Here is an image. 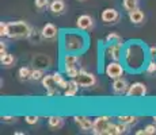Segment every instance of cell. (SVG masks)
<instances>
[{
    "label": "cell",
    "mask_w": 156,
    "mask_h": 135,
    "mask_svg": "<svg viewBox=\"0 0 156 135\" xmlns=\"http://www.w3.org/2000/svg\"><path fill=\"white\" fill-rule=\"evenodd\" d=\"M148 49L141 41H130L125 45L122 61L125 68L132 73H140L147 66L148 58Z\"/></svg>",
    "instance_id": "6da1fadb"
},
{
    "label": "cell",
    "mask_w": 156,
    "mask_h": 135,
    "mask_svg": "<svg viewBox=\"0 0 156 135\" xmlns=\"http://www.w3.org/2000/svg\"><path fill=\"white\" fill-rule=\"evenodd\" d=\"M88 47V37L83 30H65L61 34V49L64 53L82 54Z\"/></svg>",
    "instance_id": "7a4b0ae2"
},
{
    "label": "cell",
    "mask_w": 156,
    "mask_h": 135,
    "mask_svg": "<svg viewBox=\"0 0 156 135\" xmlns=\"http://www.w3.org/2000/svg\"><path fill=\"white\" fill-rule=\"evenodd\" d=\"M33 35V27L25 20L8 22V37L12 39L19 38H30Z\"/></svg>",
    "instance_id": "3957f363"
},
{
    "label": "cell",
    "mask_w": 156,
    "mask_h": 135,
    "mask_svg": "<svg viewBox=\"0 0 156 135\" xmlns=\"http://www.w3.org/2000/svg\"><path fill=\"white\" fill-rule=\"evenodd\" d=\"M124 47L125 43L122 41L107 43L106 49H105V54H106V57L110 58V61H121L122 54H124Z\"/></svg>",
    "instance_id": "277c9868"
},
{
    "label": "cell",
    "mask_w": 156,
    "mask_h": 135,
    "mask_svg": "<svg viewBox=\"0 0 156 135\" xmlns=\"http://www.w3.org/2000/svg\"><path fill=\"white\" fill-rule=\"evenodd\" d=\"M125 69L126 68H125V65H122L121 61H110L105 68V73H106V76L109 79L115 80L124 76Z\"/></svg>",
    "instance_id": "5b68a950"
},
{
    "label": "cell",
    "mask_w": 156,
    "mask_h": 135,
    "mask_svg": "<svg viewBox=\"0 0 156 135\" xmlns=\"http://www.w3.org/2000/svg\"><path fill=\"white\" fill-rule=\"evenodd\" d=\"M110 124H112V116H107V115L98 116V118L94 119L91 133L95 135H103V134H106Z\"/></svg>",
    "instance_id": "8992f818"
},
{
    "label": "cell",
    "mask_w": 156,
    "mask_h": 135,
    "mask_svg": "<svg viewBox=\"0 0 156 135\" xmlns=\"http://www.w3.org/2000/svg\"><path fill=\"white\" fill-rule=\"evenodd\" d=\"M75 80H76V83L82 88H92V86L97 85V77H95V74L86 72V70H80Z\"/></svg>",
    "instance_id": "52a82bcc"
},
{
    "label": "cell",
    "mask_w": 156,
    "mask_h": 135,
    "mask_svg": "<svg viewBox=\"0 0 156 135\" xmlns=\"http://www.w3.org/2000/svg\"><path fill=\"white\" fill-rule=\"evenodd\" d=\"M41 81H42V86L46 89L48 97H53V96L58 95V88L60 86H58V84L56 83L53 74H45L44 79Z\"/></svg>",
    "instance_id": "ba28073f"
},
{
    "label": "cell",
    "mask_w": 156,
    "mask_h": 135,
    "mask_svg": "<svg viewBox=\"0 0 156 135\" xmlns=\"http://www.w3.org/2000/svg\"><path fill=\"white\" fill-rule=\"evenodd\" d=\"M126 96L130 99H141L147 96V85L144 83H133L129 85V89L126 92Z\"/></svg>",
    "instance_id": "9c48e42d"
},
{
    "label": "cell",
    "mask_w": 156,
    "mask_h": 135,
    "mask_svg": "<svg viewBox=\"0 0 156 135\" xmlns=\"http://www.w3.org/2000/svg\"><path fill=\"white\" fill-rule=\"evenodd\" d=\"M119 18L121 15L115 8H105L101 14V19L105 25H114L119 20Z\"/></svg>",
    "instance_id": "30bf717a"
},
{
    "label": "cell",
    "mask_w": 156,
    "mask_h": 135,
    "mask_svg": "<svg viewBox=\"0 0 156 135\" xmlns=\"http://www.w3.org/2000/svg\"><path fill=\"white\" fill-rule=\"evenodd\" d=\"M80 62V57L79 54H75V53H64L62 56V69L68 70V69H72V68H77Z\"/></svg>",
    "instance_id": "8fae6325"
},
{
    "label": "cell",
    "mask_w": 156,
    "mask_h": 135,
    "mask_svg": "<svg viewBox=\"0 0 156 135\" xmlns=\"http://www.w3.org/2000/svg\"><path fill=\"white\" fill-rule=\"evenodd\" d=\"M60 32H58V29L53 25V23H46L42 30H41V37L44 39H48V41H53L56 38H58Z\"/></svg>",
    "instance_id": "7c38bea8"
},
{
    "label": "cell",
    "mask_w": 156,
    "mask_h": 135,
    "mask_svg": "<svg viewBox=\"0 0 156 135\" xmlns=\"http://www.w3.org/2000/svg\"><path fill=\"white\" fill-rule=\"evenodd\" d=\"M73 122L76 123V126L80 128L82 131H91L92 130V124L94 120L90 119L88 116H83V115H75L73 116Z\"/></svg>",
    "instance_id": "4fadbf2b"
},
{
    "label": "cell",
    "mask_w": 156,
    "mask_h": 135,
    "mask_svg": "<svg viewBox=\"0 0 156 135\" xmlns=\"http://www.w3.org/2000/svg\"><path fill=\"white\" fill-rule=\"evenodd\" d=\"M76 26H77V29L83 30V31H90L94 27V19H92V16H90L87 14L80 15L76 20Z\"/></svg>",
    "instance_id": "5bb4252c"
},
{
    "label": "cell",
    "mask_w": 156,
    "mask_h": 135,
    "mask_svg": "<svg viewBox=\"0 0 156 135\" xmlns=\"http://www.w3.org/2000/svg\"><path fill=\"white\" fill-rule=\"evenodd\" d=\"M113 92L117 95H126L128 89H129V84L128 81L125 79H122V77H119V79H115L113 83Z\"/></svg>",
    "instance_id": "9a60e30c"
},
{
    "label": "cell",
    "mask_w": 156,
    "mask_h": 135,
    "mask_svg": "<svg viewBox=\"0 0 156 135\" xmlns=\"http://www.w3.org/2000/svg\"><path fill=\"white\" fill-rule=\"evenodd\" d=\"M65 8H67V5H65L64 0H53V2L50 3V5H49V10L52 11V14H55V15L64 14Z\"/></svg>",
    "instance_id": "2e32d148"
},
{
    "label": "cell",
    "mask_w": 156,
    "mask_h": 135,
    "mask_svg": "<svg viewBox=\"0 0 156 135\" xmlns=\"http://www.w3.org/2000/svg\"><path fill=\"white\" fill-rule=\"evenodd\" d=\"M79 84L76 83L75 79H71V81H68V86L64 89V96L65 97H73L76 96L77 91H79Z\"/></svg>",
    "instance_id": "e0dca14e"
},
{
    "label": "cell",
    "mask_w": 156,
    "mask_h": 135,
    "mask_svg": "<svg viewBox=\"0 0 156 135\" xmlns=\"http://www.w3.org/2000/svg\"><path fill=\"white\" fill-rule=\"evenodd\" d=\"M144 12L140 8H136V10L130 11L129 12V20H130L133 25H141V23L144 22Z\"/></svg>",
    "instance_id": "ac0fdd59"
},
{
    "label": "cell",
    "mask_w": 156,
    "mask_h": 135,
    "mask_svg": "<svg viewBox=\"0 0 156 135\" xmlns=\"http://www.w3.org/2000/svg\"><path fill=\"white\" fill-rule=\"evenodd\" d=\"M64 118L60 115H52L48 118V124H49L50 128H55V130H57V128H61L62 126H64Z\"/></svg>",
    "instance_id": "d6986e66"
},
{
    "label": "cell",
    "mask_w": 156,
    "mask_h": 135,
    "mask_svg": "<svg viewBox=\"0 0 156 135\" xmlns=\"http://www.w3.org/2000/svg\"><path fill=\"white\" fill-rule=\"evenodd\" d=\"M117 119H118V122L125 123V124H128V126H133L139 122V118L134 115H119Z\"/></svg>",
    "instance_id": "ffe728a7"
},
{
    "label": "cell",
    "mask_w": 156,
    "mask_h": 135,
    "mask_svg": "<svg viewBox=\"0 0 156 135\" xmlns=\"http://www.w3.org/2000/svg\"><path fill=\"white\" fill-rule=\"evenodd\" d=\"M31 73H33V69H30L29 66H22L18 72V76L22 81H27L31 80Z\"/></svg>",
    "instance_id": "44dd1931"
},
{
    "label": "cell",
    "mask_w": 156,
    "mask_h": 135,
    "mask_svg": "<svg viewBox=\"0 0 156 135\" xmlns=\"http://www.w3.org/2000/svg\"><path fill=\"white\" fill-rule=\"evenodd\" d=\"M0 61H2V65H4L5 68H10L15 64L14 56L10 53H5V54H3V56H0Z\"/></svg>",
    "instance_id": "7402d4cb"
},
{
    "label": "cell",
    "mask_w": 156,
    "mask_h": 135,
    "mask_svg": "<svg viewBox=\"0 0 156 135\" xmlns=\"http://www.w3.org/2000/svg\"><path fill=\"white\" fill-rule=\"evenodd\" d=\"M122 5H124L125 11L130 12V11L139 8V0H122Z\"/></svg>",
    "instance_id": "603a6c76"
},
{
    "label": "cell",
    "mask_w": 156,
    "mask_h": 135,
    "mask_svg": "<svg viewBox=\"0 0 156 135\" xmlns=\"http://www.w3.org/2000/svg\"><path fill=\"white\" fill-rule=\"evenodd\" d=\"M53 77H55L56 83L58 84V86L61 89H65L68 86V81L64 79V76H62L61 73H58V72H56V73H53Z\"/></svg>",
    "instance_id": "cb8c5ba5"
},
{
    "label": "cell",
    "mask_w": 156,
    "mask_h": 135,
    "mask_svg": "<svg viewBox=\"0 0 156 135\" xmlns=\"http://www.w3.org/2000/svg\"><path fill=\"white\" fill-rule=\"evenodd\" d=\"M118 41H122V38L119 37L117 32H110L106 38H105V43H113V42H118Z\"/></svg>",
    "instance_id": "d4e9b609"
},
{
    "label": "cell",
    "mask_w": 156,
    "mask_h": 135,
    "mask_svg": "<svg viewBox=\"0 0 156 135\" xmlns=\"http://www.w3.org/2000/svg\"><path fill=\"white\" fill-rule=\"evenodd\" d=\"M145 72L148 74H154L156 73V59H149V62L145 66Z\"/></svg>",
    "instance_id": "484cf974"
},
{
    "label": "cell",
    "mask_w": 156,
    "mask_h": 135,
    "mask_svg": "<svg viewBox=\"0 0 156 135\" xmlns=\"http://www.w3.org/2000/svg\"><path fill=\"white\" fill-rule=\"evenodd\" d=\"M44 70L42 69H33V73H31V80L38 81V80H42L44 79Z\"/></svg>",
    "instance_id": "4316f807"
},
{
    "label": "cell",
    "mask_w": 156,
    "mask_h": 135,
    "mask_svg": "<svg viewBox=\"0 0 156 135\" xmlns=\"http://www.w3.org/2000/svg\"><path fill=\"white\" fill-rule=\"evenodd\" d=\"M34 4L38 10H44V8L49 7L50 3H49V0H34Z\"/></svg>",
    "instance_id": "83f0119b"
},
{
    "label": "cell",
    "mask_w": 156,
    "mask_h": 135,
    "mask_svg": "<svg viewBox=\"0 0 156 135\" xmlns=\"http://www.w3.org/2000/svg\"><path fill=\"white\" fill-rule=\"evenodd\" d=\"M38 120H40V116H37V115H27V116H25V122L27 123V124H37Z\"/></svg>",
    "instance_id": "f1b7e54d"
},
{
    "label": "cell",
    "mask_w": 156,
    "mask_h": 135,
    "mask_svg": "<svg viewBox=\"0 0 156 135\" xmlns=\"http://www.w3.org/2000/svg\"><path fill=\"white\" fill-rule=\"evenodd\" d=\"M0 37H8V23H0Z\"/></svg>",
    "instance_id": "f546056e"
},
{
    "label": "cell",
    "mask_w": 156,
    "mask_h": 135,
    "mask_svg": "<svg viewBox=\"0 0 156 135\" xmlns=\"http://www.w3.org/2000/svg\"><path fill=\"white\" fill-rule=\"evenodd\" d=\"M79 72H80L79 68H72V69L65 70V74H67L68 77H71V79H76V76L79 74Z\"/></svg>",
    "instance_id": "4dcf8cb0"
},
{
    "label": "cell",
    "mask_w": 156,
    "mask_h": 135,
    "mask_svg": "<svg viewBox=\"0 0 156 135\" xmlns=\"http://www.w3.org/2000/svg\"><path fill=\"white\" fill-rule=\"evenodd\" d=\"M144 130H145V134L147 135H155L156 134V124H147L145 127H144Z\"/></svg>",
    "instance_id": "1f68e13d"
},
{
    "label": "cell",
    "mask_w": 156,
    "mask_h": 135,
    "mask_svg": "<svg viewBox=\"0 0 156 135\" xmlns=\"http://www.w3.org/2000/svg\"><path fill=\"white\" fill-rule=\"evenodd\" d=\"M106 135H117V123H113L109 126V128H107L106 131Z\"/></svg>",
    "instance_id": "d6a6232c"
},
{
    "label": "cell",
    "mask_w": 156,
    "mask_h": 135,
    "mask_svg": "<svg viewBox=\"0 0 156 135\" xmlns=\"http://www.w3.org/2000/svg\"><path fill=\"white\" fill-rule=\"evenodd\" d=\"M148 56L151 59H156V46L148 47Z\"/></svg>",
    "instance_id": "836d02e7"
},
{
    "label": "cell",
    "mask_w": 156,
    "mask_h": 135,
    "mask_svg": "<svg viewBox=\"0 0 156 135\" xmlns=\"http://www.w3.org/2000/svg\"><path fill=\"white\" fill-rule=\"evenodd\" d=\"M2 120H3V122H5V123H12V122L16 120V118H15V116H7V115H3V116H2Z\"/></svg>",
    "instance_id": "e575fe53"
},
{
    "label": "cell",
    "mask_w": 156,
    "mask_h": 135,
    "mask_svg": "<svg viewBox=\"0 0 156 135\" xmlns=\"http://www.w3.org/2000/svg\"><path fill=\"white\" fill-rule=\"evenodd\" d=\"M7 52H5V43L4 42H2L0 43V56H3V54H5Z\"/></svg>",
    "instance_id": "d590c367"
},
{
    "label": "cell",
    "mask_w": 156,
    "mask_h": 135,
    "mask_svg": "<svg viewBox=\"0 0 156 135\" xmlns=\"http://www.w3.org/2000/svg\"><path fill=\"white\" fill-rule=\"evenodd\" d=\"M136 135H145V130H139V131H136Z\"/></svg>",
    "instance_id": "8d00e7d4"
},
{
    "label": "cell",
    "mask_w": 156,
    "mask_h": 135,
    "mask_svg": "<svg viewBox=\"0 0 156 135\" xmlns=\"http://www.w3.org/2000/svg\"><path fill=\"white\" fill-rule=\"evenodd\" d=\"M152 120H154V123H155V124H156V115L154 116V118H152Z\"/></svg>",
    "instance_id": "74e56055"
},
{
    "label": "cell",
    "mask_w": 156,
    "mask_h": 135,
    "mask_svg": "<svg viewBox=\"0 0 156 135\" xmlns=\"http://www.w3.org/2000/svg\"><path fill=\"white\" fill-rule=\"evenodd\" d=\"M77 2H86V0H77Z\"/></svg>",
    "instance_id": "f35d334b"
}]
</instances>
